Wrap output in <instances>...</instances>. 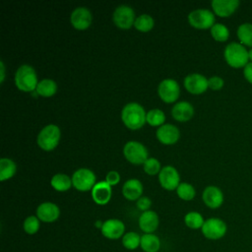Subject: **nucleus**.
<instances>
[{"label": "nucleus", "mask_w": 252, "mask_h": 252, "mask_svg": "<svg viewBox=\"0 0 252 252\" xmlns=\"http://www.w3.org/2000/svg\"><path fill=\"white\" fill-rule=\"evenodd\" d=\"M211 34L215 40L223 42V41H226L229 37V30L223 24L216 23L211 28Z\"/></svg>", "instance_id": "obj_30"}, {"label": "nucleus", "mask_w": 252, "mask_h": 252, "mask_svg": "<svg viewBox=\"0 0 252 252\" xmlns=\"http://www.w3.org/2000/svg\"><path fill=\"white\" fill-rule=\"evenodd\" d=\"M57 91V84L52 79H42L38 82L35 92L41 96H51Z\"/></svg>", "instance_id": "obj_25"}, {"label": "nucleus", "mask_w": 252, "mask_h": 252, "mask_svg": "<svg viewBox=\"0 0 252 252\" xmlns=\"http://www.w3.org/2000/svg\"><path fill=\"white\" fill-rule=\"evenodd\" d=\"M165 115L162 110L158 108H153L147 112L146 122H148L152 126H161L164 124Z\"/></svg>", "instance_id": "obj_31"}, {"label": "nucleus", "mask_w": 252, "mask_h": 252, "mask_svg": "<svg viewBox=\"0 0 252 252\" xmlns=\"http://www.w3.org/2000/svg\"><path fill=\"white\" fill-rule=\"evenodd\" d=\"M248 57H249V62H252V48L248 50Z\"/></svg>", "instance_id": "obj_41"}, {"label": "nucleus", "mask_w": 252, "mask_h": 252, "mask_svg": "<svg viewBox=\"0 0 252 252\" xmlns=\"http://www.w3.org/2000/svg\"><path fill=\"white\" fill-rule=\"evenodd\" d=\"M237 37L242 45L252 48V24L243 23L237 28Z\"/></svg>", "instance_id": "obj_24"}, {"label": "nucleus", "mask_w": 252, "mask_h": 252, "mask_svg": "<svg viewBox=\"0 0 252 252\" xmlns=\"http://www.w3.org/2000/svg\"><path fill=\"white\" fill-rule=\"evenodd\" d=\"M60 129L55 124H48L44 126L38 133L36 142L37 145L44 151L53 150L59 143Z\"/></svg>", "instance_id": "obj_4"}, {"label": "nucleus", "mask_w": 252, "mask_h": 252, "mask_svg": "<svg viewBox=\"0 0 252 252\" xmlns=\"http://www.w3.org/2000/svg\"><path fill=\"white\" fill-rule=\"evenodd\" d=\"M158 94L159 95V97L169 103V102H173L175 101L180 94V88L178 83L171 78H167V79H163L158 87Z\"/></svg>", "instance_id": "obj_10"}, {"label": "nucleus", "mask_w": 252, "mask_h": 252, "mask_svg": "<svg viewBox=\"0 0 252 252\" xmlns=\"http://www.w3.org/2000/svg\"><path fill=\"white\" fill-rule=\"evenodd\" d=\"M111 186L104 180L98 181L92 189V198L98 205H105L111 198Z\"/></svg>", "instance_id": "obj_20"}, {"label": "nucleus", "mask_w": 252, "mask_h": 252, "mask_svg": "<svg viewBox=\"0 0 252 252\" xmlns=\"http://www.w3.org/2000/svg\"><path fill=\"white\" fill-rule=\"evenodd\" d=\"M189 24L197 29H211L215 23V14L209 9H196L188 15Z\"/></svg>", "instance_id": "obj_8"}, {"label": "nucleus", "mask_w": 252, "mask_h": 252, "mask_svg": "<svg viewBox=\"0 0 252 252\" xmlns=\"http://www.w3.org/2000/svg\"><path fill=\"white\" fill-rule=\"evenodd\" d=\"M35 213L40 221L53 222L59 218L60 209L55 203L43 202L37 206Z\"/></svg>", "instance_id": "obj_15"}, {"label": "nucleus", "mask_w": 252, "mask_h": 252, "mask_svg": "<svg viewBox=\"0 0 252 252\" xmlns=\"http://www.w3.org/2000/svg\"><path fill=\"white\" fill-rule=\"evenodd\" d=\"M123 154L127 160L135 164L144 163L148 158L147 148L138 141H129L123 147Z\"/></svg>", "instance_id": "obj_6"}, {"label": "nucleus", "mask_w": 252, "mask_h": 252, "mask_svg": "<svg viewBox=\"0 0 252 252\" xmlns=\"http://www.w3.org/2000/svg\"><path fill=\"white\" fill-rule=\"evenodd\" d=\"M146 111L144 107L135 101L128 102L121 110V119L130 129L136 130L141 128L146 122Z\"/></svg>", "instance_id": "obj_1"}, {"label": "nucleus", "mask_w": 252, "mask_h": 252, "mask_svg": "<svg viewBox=\"0 0 252 252\" xmlns=\"http://www.w3.org/2000/svg\"><path fill=\"white\" fill-rule=\"evenodd\" d=\"M176 193L180 199L185 201H190L195 197L196 191L191 184L187 182H181L176 188Z\"/></svg>", "instance_id": "obj_33"}, {"label": "nucleus", "mask_w": 252, "mask_h": 252, "mask_svg": "<svg viewBox=\"0 0 252 252\" xmlns=\"http://www.w3.org/2000/svg\"><path fill=\"white\" fill-rule=\"evenodd\" d=\"M226 63L232 68H244L249 63L248 50L240 42L228 43L223 51Z\"/></svg>", "instance_id": "obj_2"}, {"label": "nucleus", "mask_w": 252, "mask_h": 252, "mask_svg": "<svg viewBox=\"0 0 252 252\" xmlns=\"http://www.w3.org/2000/svg\"><path fill=\"white\" fill-rule=\"evenodd\" d=\"M102 221H100V220H97L96 222H95V226L96 227H98V228H101V226H102Z\"/></svg>", "instance_id": "obj_42"}, {"label": "nucleus", "mask_w": 252, "mask_h": 252, "mask_svg": "<svg viewBox=\"0 0 252 252\" xmlns=\"http://www.w3.org/2000/svg\"><path fill=\"white\" fill-rule=\"evenodd\" d=\"M184 222L191 229H199L202 228L205 220L200 213L192 211L184 216Z\"/></svg>", "instance_id": "obj_29"}, {"label": "nucleus", "mask_w": 252, "mask_h": 252, "mask_svg": "<svg viewBox=\"0 0 252 252\" xmlns=\"http://www.w3.org/2000/svg\"><path fill=\"white\" fill-rule=\"evenodd\" d=\"M137 208L143 212H146V211H149L151 206H152V201L149 197L147 196H142L140 197L138 200H137Z\"/></svg>", "instance_id": "obj_37"}, {"label": "nucleus", "mask_w": 252, "mask_h": 252, "mask_svg": "<svg viewBox=\"0 0 252 252\" xmlns=\"http://www.w3.org/2000/svg\"><path fill=\"white\" fill-rule=\"evenodd\" d=\"M122 246L127 250H136L141 244V235L135 231H128L121 238Z\"/></svg>", "instance_id": "obj_28"}, {"label": "nucleus", "mask_w": 252, "mask_h": 252, "mask_svg": "<svg viewBox=\"0 0 252 252\" xmlns=\"http://www.w3.org/2000/svg\"><path fill=\"white\" fill-rule=\"evenodd\" d=\"M243 75L245 80L252 84V62H249L243 69Z\"/></svg>", "instance_id": "obj_39"}, {"label": "nucleus", "mask_w": 252, "mask_h": 252, "mask_svg": "<svg viewBox=\"0 0 252 252\" xmlns=\"http://www.w3.org/2000/svg\"><path fill=\"white\" fill-rule=\"evenodd\" d=\"M0 66H1V79H0V82L2 83L4 81V78H5V66H4V63L2 61L0 62Z\"/></svg>", "instance_id": "obj_40"}, {"label": "nucleus", "mask_w": 252, "mask_h": 252, "mask_svg": "<svg viewBox=\"0 0 252 252\" xmlns=\"http://www.w3.org/2000/svg\"><path fill=\"white\" fill-rule=\"evenodd\" d=\"M214 13L221 18L231 16L238 8V0H213L211 2Z\"/></svg>", "instance_id": "obj_19"}, {"label": "nucleus", "mask_w": 252, "mask_h": 252, "mask_svg": "<svg viewBox=\"0 0 252 252\" xmlns=\"http://www.w3.org/2000/svg\"><path fill=\"white\" fill-rule=\"evenodd\" d=\"M223 84H224L223 79L221 77H219V76H213V77L208 79L209 88L212 89V90H215V91L220 90L223 87Z\"/></svg>", "instance_id": "obj_36"}, {"label": "nucleus", "mask_w": 252, "mask_h": 252, "mask_svg": "<svg viewBox=\"0 0 252 252\" xmlns=\"http://www.w3.org/2000/svg\"><path fill=\"white\" fill-rule=\"evenodd\" d=\"M50 184L55 190L63 192V191H67L73 183H72V178H70L67 174L56 173L55 175L52 176L50 180Z\"/></svg>", "instance_id": "obj_26"}, {"label": "nucleus", "mask_w": 252, "mask_h": 252, "mask_svg": "<svg viewBox=\"0 0 252 252\" xmlns=\"http://www.w3.org/2000/svg\"><path fill=\"white\" fill-rule=\"evenodd\" d=\"M40 227V220L36 216H29L23 222V228L27 234H35Z\"/></svg>", "instance_id": "obj_34"}, {"label": "nucleus", "mask_w": 252, "mask_h": 252, "mask_svg": "<svg viewBox=\"0 0 252 252\" xmlns=\"http://www.w3.org/2000/svg\"><path fill=\"white\" fill-rule=\"evenodd\" d=\"M202 199L207 207L211 209H218L223 203V193L219 187L210 185L204 189Z\"/></svg>", "instance_id": "obj_16"}, {"label": "nucleus", "mask_w": 252, "mask_h": 252, "mask_svg": "<svg viewBox=\"0 0 252 252\" xmlns=\"http://www.w3.org/2000/svg\"><path fill=\"white\" fill-rule=\"evenodd\" d=\"M15 84L19 90L24 92L35 90L38 80L33 67L29 64L21 65L15 73Z\"/></svg>", "instance_id": "obj_3"}, {"label": "nucleus", "mask_w": 252, "mask_h": 252, "mask_svg": "<svg viewBox=\"0 0 252 252\" xmlns=\"http://www.w3.org/2000/svg\"><path fill=\"white\" fill-rule=\"evenodd\" d=\"M92 13L87 7L75 8L70 16V22L72 26L78 30H85L92 24Z\"/></svg>", "instance_id": "obj_14"}, {"label": "nucleus", "mask_w": 252, "mask_h": 252, "mask_svg": "<svg viewBox=\"0 0 252 252\" xmlns=\"http://www.w3.org/2000/svg\"><path fill=\"white\" fill-rule=\"evenodd\" d=\"M201 231L207 239L219 240L226 234L227 225L224 220L220 218H210L205 220Z\"/></svg>", "instance_id": "obj_5"}, {"label": "nucleus", "mask_w": 252, "mask_h": 252, "mask_svg": "<svg viewBox=\"0 0 252 252\" xmlns=\"http://www.w3.org/2000/svg\"><path fill=\"white\" fill-rule=\"evenodd\" d=\"M120 180V175L116 170H110L107 172L106 176H105V181L110 185H115L119 182Z\"/></svg>", "instance_id": "obj_38"}, {"label": "nucleus", "mask_w": 252, "mask_h": 252, "mask_svg": "<svg viewBox=\"0 0 252 252\" xmlns=\"http://www.w3.org/2000/svg\"><path fill=\"white\" fill-rule=\"evenodd\" d=\"M193 114L194 107L190 102L186 100L176 102L171 108V115L178 121H187L193 116Z\"/></svg>", "instance_id": "obj_22"}, {"label": "nucleus", "mask_w": 252, "mask_h": 252, "mask_svg": "<svg viewBox=\"0 0 252 252\" xmlns=\"http://www.w3.org/2000/svg\"><path fill=\"white\" fill-rule=\"evenodd\" d=\"M95 174L93 170L89 168H79L74 171L72 175V183L74 187L79 191L92 190L95 182Z\"/></svg>", "instance_id": "obj_7"}, {"label": "nucleus", "mask_w": 252, "mask_h": 252, "mask_svg": "<svg viewBox=\"0 0 252 252\" xmlns=\"http://www.w3.org/2000/svg\"><path fill=\"white\" fill-rule=\"evenodd\" d=\"M142 193L143 184L137 178H130L126 180L122 186L123 196L130 201L138 200L140 197H142Z\"/></svg>", "instance_id": "obj_21"}, {"label": "nucleus", "mask_w": 252, "mask_h": 252, "mask_svg": "<svg viewBox=\"0 0 252 252\" xmlns=\"http://www.w3.org/2000/svg\"><path fill=\"white\" fill-rule=\"evenodd\" d=\"M143 167L146 173L155 175L160 171V162L155 158H148V159L143 163Z\"/></svg>", "instance_id": "obj_35"}, {"label": "nucleus", "mask_w": 252, "mask_h": 252, "mask_svg": "<svg viewBox=\"0 0 252 252\" xmlns=\"http://www.w3.org/2000/svg\"><path fill=\"white\" fill-rule=\"evenodd\" d=\"M161 243L159 237L155 233H144L141 235L140 248L143 252H158Z\"/></svg>", "instance_id": "obj_23"}, {"label": "nucleus", "mask_w": 252, "mask_h": 252, "mask_svg": "<svg viewBox=\"0 0 252 252\" xmlns=\"http://www.w3.org/2000/svg\"><path fill=\"white\" fill-rule=\"evenodd\" d=\"M155 21L149 14H142L135 19L134 27L140 32H148L154 27Z\"/></svg>", "instance_id": "obj_32"}, {"label": "nucleus", "mask_w": 252, "mask_h": 252, "mask_svg": "<svg viewBox=\"0 0 252 252\" xmlns=\"http://www.w3.org/2000/svg\"><path fill=\"white\" fill-rule=\"evenodd\" d=\"M185 89L194 94L204 93L208 88V79L199 73H192L184 78Z\"/></svg>", "instance_id": "obj_13"}, {"label": "nucleus", "mask_w": 252, "mask_h": 252, "mask_svg": "<svg viewBox=\"0 0 252 252\" xmlns=\"http://www.w3.org/2000/svg\"><path fill=\"white\" fill-rule=\"evenodd\" d=\"M17 169L16 162L8 158H2L0 159V180L4 181L5 179L11 178Z\"/></svg>", "instance_id": "obj_27"}, {"label": "nucleus", "mask_w": 252, "mask_h": 252, "mask_svg": "<svg viewBox=\"0 0 252 252\" xmlns=\"http://www.w3.org/2000/svg\"><path fill=\"white\" fill-rule=\"evenodd\" d=\"M100 232L105 238L116 240L125 234V224L121 220L108 219L103 221Z\"/></svg>", "instance_id": "obj_11"}, {"label": "nucleus", "mask_w": 252, "mask_h": 252, "mask_svg": "<svg viewBox=\"0 0 252 252\" xmlns=\"http://www.w3.org/2000/svg\"><path fill=\"white\" fill-rule=\"evenodd\" d=\"M83 252H87V251H83Z\"/></svg>", "instance_id": "obj_43"}, {"label": "nucleus", "mask_w": 252, "mask_h": 252, "mask_svg": "<svg viewBox=\"0 0 252 252\" xmlns=\"http://www.w3.org/2000/svg\"><path fill=\"white\" fill-rule=\"evenodd\" d=\"M112 19L114 24L120 29H129L135 22L134 9L126 4L119 5L115 8Z\"/></svg>", "instance_id": "obj_9"}, {"label": "nucleus", "mask_w": 252, "mask_h": 252, "mask_svg": "<svg viewBox=\"0 0 252 252\" xmlns=\"http://www.w3.org/2000/svg\"><path fill=\"white\" fill-rule=\"evenodd\" d=\"M138 224L144 233H154L159 224L158 216L153 210L143 212L139 217Z\"/></svg>", "instance_id": "obj_17"}, {"label": "nucleus", "mask_w": 252, "mask_h": 252, "mask_svg": "<svg viewBox=\"0 0 252 252\" xmlns=\"http://www.w3.org/2000/svg\"><path fill=\"white\" fill-rule=\"evenodd\" d=\"M158 180L160 185L166 190L176 189L179 185L180 176L178 171L172 165L163 166L158 173Z\"/></svg>", "instance_id": "obj_12"}, {"label": "nucleus", "mask_w": 252, "mask_h": 252, "mask_svg": "<svg viewBox=\"0 0 252 252\" xmlns=\"http://www.w3.org/2000/svg\"><path fill=\"white\" fill-rule=\"evenodd\" d=\"M157 138L158 141L165 145L174 144L177 142L180 136L179 129L170 123H165L159 126L157 130Z\"/></svg>", "instance_id": "obj_18"}]
</instances>
